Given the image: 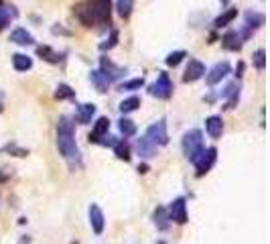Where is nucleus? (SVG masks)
I'll return each mask as SVG.
<instances>
[{"label": "nucleus", "mask_w": 270, "mask_h": 244, "mask_svg": "<svg viewBox=\"0 0 270 244\" xmlns=\"http://www.w3.org/2000/svg\"><path fill=\"white\" fill-rule=\"evenodd\" d=\"M57 149L71 169H81L84 163L79 147L75 143V124L69 116H61L57 120Z\"/></svg>", "instance_id": "f257e3e1"}, {"label": "nucleus", "mask_w": 270, "mask_h": 244, "mask_svg": "<svg viewBox=\"0 0 270 244\" xmlns=\"http://www.w3.org/2000/svg\"><path fill=\"white\" fill-rule=\"evenodd\" d=\"M73 14L79 18L84 27H94L96 23L110 25L112 23V4L110 0H90L84 4H77L73 8Z\"/></svg>", "instance_id": "f03ea898"}, {"label": "nucleus", "mask_w": 270, "mask_h": 244, "mask_svg": "<svg viewBox=\"0 0 270 244\" xmlns=\"http://www.w3.org/2000/svg\"><path fill=\"white\" fill-rule=\"evenodd\" d=\"M181 149H183V155L195 163L199 159V155L205 151V145H203V132L199 128H191L183 134L181 138Z\"/></svg>", "instance_id": "7ed1b4c3"}, {"label": "nucleus", "mask_w": 270, "mask_h": 244, "mask_svg": "<svg viewBox=\"0 0 270 244\" xmlns=\"http://www.w3.org/2000/svg\"><path fill=\"white\" fill-rule=\"evenodd\" d=\"M144 138L151 143V145H155L157 149L159 147H164V145H169V132H167V120L161 118L159 122H155V124H151L149 128H147V134H144Z\"/></svg>", "instance_id": "20e7f679"}, {"label": "nucleus", "mask_w": 270, "mask_h": 244, "mask_svg": "<svg viewBox=\"0 0 270 244\" xmlns=\"http://www.w3.org/2000/svg\"><path fill=\"white\" fill-rule=\"evenodd\" d=\"M173 90H175L173 82H171L169 73H164V71H161V75L157 77L155 84L149 86V94L155 96V98H159V100H169L173 96Z\"/></svg>", "instance_id": "39448f33"}, {"label": "nucleus", "mask_w": 270, "mask_h": 244, "mask_svg": "<svg viewBox=\"0 0 270 244\" xmlns=\"http://www.w3.org/2000/svg\"><path fill=\"white\" fill-rule=\"evenodd\" d=\"M216 159H217V149L216 147H207V149L199 155V159L193 163L195 169H197V177H203L205 173H210L212 167L216 165Z\"/></svg>", "instance_id": "423d86ee"}, {"label": "nucleus", "mask_w": 270, "mask_h": 244, "mask_svg": "<svg viewBox=\"0 0 270 244\" xmlns=\"http://www.w3.org/2000/svg\"><path fill=\"white\" fill-rule=\"evenodd\" d=\"M167 214H169V220H171V222L185 224V222L189 220V216H187V199H185V197L173 199L171 206L167 208Z\"/></svg>", "instance_id": "0eeeda50"}, {"label": "nucleus", "mask_w": 270, "mask_h": 244, "mask_svg": "<svg viewBox=\"0 0 270 244\" xmlns=\"http://www.w3.org/2000/svg\"><path fill=\"white\" fill-rule=\"evenodd\" d=\"M100 73L112 84V82H118V79L126 73V69L120 67V65H116V63L112 59H108V57H100Z\"/></svg>", "instance_id": "6e6552de"}, {"label": "nucleus", "mask_w": 270, "mask_h": 244, "mask_svg": "<svg viewBox=\"0 0 270 244\" xmlns=\"http://www.w3.org/2000/svg\"><path fill=\"white\" fill-rule=\"evenodd\" d=\"M232 71V65L227 63V61H219L216 63L212 69H210V73L205 75V82H207V86H216L219 84L221 79H225L227 77V73Z\"/></svg>", "instance_id": "1a4fd4ad"}, {"label": "nucleus", "mask_w": 270, "mask_h": 244, "mask_svg": "<svg viewBox=\"0 0 270 244\" xmlns=\"http://www.w3.org/2000/svg\"><path fill=\"white\" fill-rule=\"evenodd\" d=\"M203 75H205V65H203L199 59H189L187 69H185V73H183V82H185V84H193V82L201 79Z\"/></svg>", "instance_id": "9d476101"}, {"label": "nucleus", "mask_w": 270, "mask_h": 244, "mask_svg": "<svg viewBox=\"0 0 270 244\" xmlns=\"http://www.w3.org/2000/svg\"><path fill=\"white\" fill-rule=\"evenodd\" d=\"M221 47H223L225 51H234V53L242 51V47H244V39H242L240 31H227V33L221 37Z\"/></svg>", "instance_id": "9b49d317"}, {"label": "nucleus", "mask_w": 270, "mask_h": 244, "mask_svg": "<svg viewBox=\"0 0 270 244\" xmlns=\"http://www.w3.org/2000/svg\"><path fill=\"white\" fill-rule=\"evenodd\" d=\"M88 212H90V224H92V230H94L96 234H102L104 228H106V218H104L102 208H100L98 204H92Z\"/></svg>", "instance_id": "f8f14e48"}, {"label": "nucleus", "mask_w": 270, "mask_h": 244, "mask_svg": "<svg viewBox=\"0 0 270 244\" xmlns=\"http://www.w3.org/2000/svg\"><path fill=\"white\" fill-rule=\"evenodd\" d=\"M219 96L227 100V102H225V110H232V108L236 106L238 98H240V84H238V82H232V84H227V86H225V90H223Z\"/></svg>", "instance_id": "ddd939ff"}, {"label": "nucleus", "mask_w": 270, "mask_h": 244, "mask_svg": "<svg viewBox=\"0 0 270 244\" xmlns=\"http://www.w3.org/2000/svg\"><path fill=\"white\" fill-rule=\"evenodd\" d=\"M110 130V120L106 116H100L96 124H94V130H92V134H90V143H100L106 134H108Z\"/></svg>", "instance_id": "4468645a"}, {"label": "nucleus", "mask_w": 270, "mask_h": 244, "mask_svg": "<svg viewBox=\"0 0 270 244\" xmlns=\"http://www.w3.org/2000/svg\"><path fill=\"white\" fill-rule=\"evenodd\" d=\"M264 14L262 12H254V10H248L244 14V29H248L250 33H254L256 29H260L264 25Z\"/></svg>", "instance_id": "2eb2a0df"}, {"label": "nucleus", "mask_w": 270, "mask_h": 244, "mask_svg": "<svg viewBox=\"0 0 270 244\" xmlns=\"http://www.w3.org/2000/svg\"><path fill=\"white\" fill-rule=\"evenodd\" d=\"M10 43L27 47V45H35V37H33V35H31L27 29L18 27V29H14V31L10 33Z\"/></svg>", "instance_id": "dca6fc26"}, {"label": "nucleus", "mask_w": 270, "mask_h": 244, "mask_svg": "<svg viewBox=\"0 0 270 244\" xmlns=\"http://www.w3.org/2000/svg\"><path fill=\"white\" fill-rule=\"evenodd\" d=\"M94 114H96V106L90 104V102H86V104H79V106H77V110H75V120L79 122V124H90L92 118H94Z\"/></svg>", "instance_id": "f3484780"}, {"label": "nucleus", "mask_w": 270, "mask_h": 244, "mask_svg": "<svg viewBox=\"0 0 270 244\" xmlns=\"http://www.w3.org/2000/svg\"><path fill=\"white\" fill-rule=\"evenodd\" d=\"M205 130H207V134L212 138H219L221 132H223V120H221V116H210L205 120Z\"/></svg>", "instance_id": "a211bd4d"}, {"label": "nucleus", "mask_w": 270, "mask_h": 244, "mask_svg": "<svg viewBox=\"0 0 270 244\" xmlns=\"http://www.w3.org/2000/svg\"><path fill=\"white\" fill-rule=\"evenodd\" d=\"M90 82L94 84V88L100 92V94H106L110 90V82L100 73V69H94V71H90Z\"/></svg>", "instance_id": "6ab92c4d"}, {"label": "nucleus", "mask_w": 270, "mask_h": 244, "mask_svg": "<svg viewBox=\"0 0 270 244\" xmlns=\"http://www.w3.org/2000/svg\"><path fill=\"white\" fill-rule=\"evenodd\" d=\"M136 149H138V155H140L142 159H153V157H157V147H155V145H151L144 136H142V138H138Z\"/></svg>", "instance_id": "aec40b11"}, {"label": "nucleus", "mask_w": 270, "mask_h": 244, "mask_svg": "<svg viewBox=\"0 0 270 244\" xmlns=\"http://www.w3.org/2000/svg\"><path fill=\"white\" fill-rule=\"evenodd\" d=\"M153 218H155V226H157L159 230H169V226H171V220H169L167 208H162V206H159V208L155 210Z\"/></svg>", "instance_id": "412c9836"}, {"label": "nucleus", "mask_w": 270, "mask_h": 244, "mask_svg": "<svg viewBox=\"0 0 270 244\" xmlns=\"http://www.w3.org/2000/svg\"><path fill=\"white\" fill-rule=\"evenodd\" d=\"M12 67L16 71H29L33 67V59L29 55H25V53H14L12 55Z\"/></svg>", "instance_id": "4be33fe9"}, {"label": "nucleus", "mask_w": 270, "mask_h": 244, "mask_svg": "<svg viewBox=\"0 0 270 244\" xmlns=\"http://www.w3.org/2000/svg\"><path fill=\"white\" fill-rule=\"evenodd\" d=\"M112 149H114V155H116L120 161H130V145L126 143V138L116 140V145H114Z\"/></svg>", "instance_id": "5701e85b"}, {"label": "nucleus", "mask_w": 270, "mask_h": 244, "mask_svg": "<svg viewBox=\"0 0 270 244\" xmlns=\"http://www.w3.org/2000/svg\"><path fill=\"white\" fill-rule=\"evenodd\" d=\"M236 16H238V10H236V8H227L225 12H221L216 21H214V27H216V29L227 27V25H230V23H232Z\"/></svg>", "instance_id": "b1692460"}, {"label": "nucleus", "mask_w": 270, "mask_h": 244, "mask_svg": "<svg viewBox=\"0 0 270 244\" xmlns=\"http://www.w3.org/2000/svg\"><path fill=\"white\" fill-rule=\"evenodd\" d=\"M37 55H39L41 59L49 61V63H59V61H61L59 53L53 51L49 45H39V47H37Z\"/></svg>", "instance_id": "393cba45"}, {"label": "nucleus", "mask_w": 270, "mask_h": 244, "mask_svg": "<svg viewBox=\"0 0 270 244\" xmlns=\"http://www.w3.org/2000/svg\"><path fill=\"white\" fill-rule=\"evenodd\" d=\"M118 128H120V132H122L124 138H130V136L136 134V124L130 120V118H126V116H122L118 120Z\"/></svg>", "instance_id": "a878e982"}, {"label": "nucleus", "mask_w": 270, "mask_h": 244, "mask_svg": "<svg viewBox=\"0 0 270 244\" xmlns=\"http://www.w3.org/2000/svg\"><path fill=\"white\" fill-rule=\"evenodd\" d=\"M138 106H140V98H138V96H130V98L122 100L118 108H120L122 114H130V112H134V110H138Z\"/></svg>", "instance_id": "bb28decb"}, {"label": "nucleus", "mask_w": 270, "mask_h": 244, "mask_svg": "<svg viewBox=\"0 0 270 244\" xmlns=\"http://www.w3.org/2000/svg\"><path fill=\"white\" fill-rule=\"evenodd\" d=\"M132 8H134V0H116V10H118V14H120L124 21L130 18Z\"/></svg>", "instance_id": "cd10ccee"}, {"label": "nucleus", "mask_w": 270, "mask_h": 244, "mask_svg": "<svg viewBox=\"0 0 270 244\" xmlns=\"http://www.w3.org/2000/svg\"><path fill=\"white\" fill-rule=\"evenodd\" d=\"M16 16V10L12 8V6H4V4H0V31L4 29V27H8L10 25V21Z\"/></svg>", "instance_id": "c85d7f7f"}, {"label": "nucleus", "mask_w": 270, "mask_h": 244, "mask_svg": "<svg viewBox=\"0 0 270 244\" xmlns=\"http://www.w3.org/2000/svg\"><path fill=\"white\" fill-rule=\"evenodd\" d=\"M55 98L57 100H75V90H71V86H67V84H59Z\"/></svg>", "instance_id": "c756f323"}, {"label": "nucleus", "mask_w": 270, "mask_h": 244, "mask_svg": "<svg viewBox=\"0 0 270 244\" xmlns=\"http://www.w3.org/2000/svg\"><path fill=\"white\" fill-rule=\"evenodd\" d=\"M140 88H144V79L142 77H134V79H128V82L118 86L120 92H134V90H140Z\"/></svg>", "instance_id": "7c9ffc66"}, {"label": "nucleus", "mask_w": 270, "mask_h": 244, "mask_svg": "<svg viewBox=\"0 0 270 244\" xmlns=\"http://www.w3.org/2000/svg\"><path fill=\"white\" fill-rule=\"evenodd\" d=\"M252 63L258 71H264L266 69V51L264 49H258L254 55H252Z\"/></svg>", "instance_id": "2f4dec72"}, {"label": "nucleus", "mask_w": 270, "mask_h": 244, "mask_svg": "<svg viewBox=\"0 0 270 244\" xmlns=\"http://www.w3.org/2000/svg\"><path fill=\"white\" fill-rule=\"evenodd\" d=\"M187 57V51H173V53H169L167 55V59H164V63L169 65V67H177L181 61Z\"/></svg>", "instance_id": "473e14b6"}, {"label": "nucleus", "mask_w": 270, "mask_h": 244, "mask_svg": "<svg viewBox=\"0 0 270 244\" xmlns=\"http://www.w3.org/2000/svg\"><path fill=\"white\" fill-rule=\"evenodd\" d=\"M116 45H118V31L112 29L108 39H106L104 43H100V51H110V49H114Z\"/></svg>", "instance_id": "72a5a7b5"}, {"label": "nucleus", "mask_w": 270, "mask_h": 244, "mask_svg": "<svg viewBox=\"0 0 270 244\" xmlns=\"http://www.w3.org/2000/svg\"><path fill=\"white\" fill-rule=\"evenodd\" d=\"M51 33H53V35H63V37H69V35H71V31L63 29L61 25H53V27H51Z\"/></svg>", "instance_id": "f704fd0d"}, {"label": "nucleus", "mask_w": 270, "mask_h": 244, "mask_svg": "<svg viewBox=\"0 0 270 244\" xmlns=\"http://www.w3.org/2000/svg\"><path fill=\"white\" fill-rule=\"evenodd\" d=\"M6 151H10V153H14L16 157H27V155H29V151H25V149H18V147H14V145H12V147L8 145V147H6Z\"/></svg>", "instance_id": "c9c22d12"}, {"label": "nucleus", "mask_w": 270, "mask_h": 244, "mask_svg": "<svg viewBox=\"0 0 270 244\" xmlns=\"http://www.w3.org/2000/svg\"><path fill=\"white\" fill-rule=\"evenodd\" d=\"M100 145H104V147H114L116 145V136H112V134H106L102 140H100Z\"/></svg>", "instance_id": "e433bc0d"}, {"label": "nucleus", "mask_w": 270, "mask_h": 244, "mask_svg": "<svg viewBox=\"0 0 270 244\" xmlns=\"http://www.w3.org/2000/svg\"><path fill=\"white\" fill-rule=\"evenodd\" d=\"M242 73H244V63L240 61V63H238V67H236V75H238V77H242Z\"/></svg>", "instance_id": "4c0bfd02"}, {"label": "nucleus", "mask_w": 270, "mask_h": 244, "mask_svg": "<svg viewBox=\"0 0 270 244\" xmlns=\"http://www.w3.org/2000/svg\"><path fill=\"white\" fill-rule=\"evenodd\" d=\"M147 171H149V165H147V163L138 165V173H147Z\"/></svg>", "instance_id": "58836bf2"}, {"label": "nucleus", "mask_w": 270, "mask_h": 244, "mask_svg": "<svg viewBox=\"0 0 270 244\" xmlns=\"http://www.w3.org/2000/svg\"><path fill=\"white\" fill-rule=\"evenodd\" d=\"M2 110H4V94L0 92V112H2Z\"/></svg>", "instance_id": "ea45409f"}, {"label": "nucleus", "mask_w": 270, "mask_h": 244, "mask_svg": "<svg viewBox=\"0 0 270 244\" xmlns=\"http://www.w3.org/2000/svg\"><path fill=\"white\" fill-rule=\"evenodd\" d=\"M20 244H29V238H25V236H23V240H20Z\"/></svg>", "instance_id": "a19ab883"}, {"label": "nucleus", "mask_w": 270, "mask_h": 244, "mask_svg": "<svg viewBox=\"0 0 270 244\" xmlns=\"http://www.w3.org/2000/svg\"><path fill=\"white\" fill-rule=\"evenodd\" d=\"M4 179H6V175H0V183L4 181Z\"/></svg>", "instance_id": "79ce46f5"}, {"label": "nucleus", "mask_w": 270, "mask_h": 244, "mask_svg": "<svg viewBox=\"0 0 270 244\" xmlns=\"http://www.w3.org/2000/svg\"><path fill=\"white\" fill-rule=\"evenodd\" d=\"M227 2H230V0H221V4H227Z\"/></svg>", "instance_id": "37998d69"}, {"label": "nucleus", "mask_w": 270, "mask_h": 244, "mask_svg": "<svg viewBox=\"0 0 270 244\" xmlns=\"http://www.w3.org/2000/svg\"><path fill=\"white\" fill-rule=\"evenodd\" d=\"M159 244H164V242H159Z\"/></svg>", "instance_id": "c03bdc74"}]
</instances>
